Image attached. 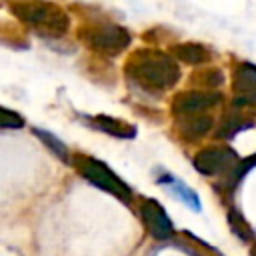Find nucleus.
Instances as JSON below:
<instances>
[{"label": "nucleus", "instance_id": "nucleus-1", "mask_svg": "<svg viewBox=\"0 0 256 256\" xmlns=\"http://www.w3.org/2000/svg\"><path fill=\"white\" fill-rule=\"evenodd\" d=\"M126 72L142 88L166 90L180 80V68L172 56L158 50H138L126 64Z\"/></svg>", "mask_w": 256, "mask_h": 256}, {"label": "nucleus", "instance_id": "nucleus-2", "mask_svg": "<svg viewBox=\"0 0 256 256\" xmlns=\"http://www.w3.org/2000/svg\"><path fill=\"white\" fill-rule=\"evenodd\" d=\"M12 12L18 20L46 38H60L70 26L68 14L58 4L50 2H14Z\"/></svg>", "mask_w": 256, "mask_h": 256}, {"label": "nucleus", "instance_id": "nucleus-3", "mask_svg": "<svg viewBox=\"0 0 256 256\" xmlns=\"http://www.w3.org/2000/svg\"><path fill=\"white\" fill-rule=\"evenodd\" d=\"M72 162H74L76 170H78L88 182H92L96 188H100V190H104V192H108V194L120 198L122 202H130L132 192H130L128 184H126L122 178H118L104 162H100V160H96V158H92V156H82V154L74 156Z\"/></svg>", "mask_w": 256, "mask_h": 256}, {"label": "nucleus", "instance_id": "nucleus-4", "mask_svg": "<svg viewBox=\"0 0 256 256\" xmlns=\"http://www.w3.org/2000/svg\"><path fill=\"white\" fill-rule=\"evenodd\" d=\"M82 42L98 52V54H106V56H116L122 50L128 48L130 44V34L126 28L118 26V24H98V26H88L80 32Z\"/></svg>", "mask_w": 256, "mask_h": 256}, {"label": "nucleus", "instance_id": "nucleus-5", "mask_svg": "<svg viewBox=\"0 0 256 256\" xmlns=\"http://www.w3.org/2000/svg\"><path fill=\"white\" fill-rule=\"evenodd\" d=\"M236 160L238 158H236L234 150H230L226 146H210L196 154L194 168L200 174L214 176V174H224L226 170H232L236 166Z\"/></svg>", "mask_w": 256, "mask_h": 256}, {"label": "nucleus", "instance_id": "nucleus-6", "mask_svg": "<svg viewBox=\"0 0 256 256\" xmlns=\"http://www.w3.org/2000/svg\"><path fill=\"white\" fill-rule=\"evenodd\" d=\"M220 100H222V96L216 90H188V92H180V94L174 96L172 112L178 114V116L198 114L202 110H208V108L216 106Z\"/></svg>", "mask_w": 256, "mask_h": 256}, {"label": "nucleus", "instance_id": "nucleus-7", "mask_svg": "<svg viewBox=\"0 0 256 256\" xmlns=\"http://www.w3.org/2000/svg\"><path fill=\"white\" fill-rule=\"evenodd\" d=\"M140 216L150 232L152 238L156 240H168L174 236V226L166 214V210L156 202V200H142L140 204Z\"/></svg>", "mask_w": 256, "mask_h": 256}, {"label": "nucleus", "instance_id": "nucleus-8", "mask_svg": "<svg viewBox=\"0 0 256 256\" xmlns=\"http://www.w3.org/2000/svg\"><path fill=\"white\" fill-rule=\"evenodd\" d=\"M212 124L214 120L206 114H184L178 122V130L184 138L188 140H194V138H202L206 136L210 130H212Z\"/></svg>", "mask_w": 256, "mask_h": 256}, {"label": "nucleus", "instance_id": "nucleus-9", "mask_svg": "<svg viewBox=\"0 0 256 256\" xmlns=\"http://www.w3.org/2000/svg\"><path fill=\"white\" fill-rule=\"evenodd\" d=\"M90 124L96 128V130H102L110 136H116V138H134L136 136V126L124 122V120H118V118H112V116H92L90 118Z\"/></svg>", "mask_w": 256, "mask_h": 256}, {"label": "nucleus", "instance_id": "nucleus-10", "mask_svg": "<svg viewBox=\"0 0 256 256\" xmlns=\"http://www.w3.org/2000/svg\"><path fill=\"white\" fill-rule=\"evenodd\" d=\"M168 52H170V56L178 58L180 62H184V64H192V66H196V64H204V62L210 60V52H208L202 44H196V42L174 44V46H170Z\"/></svg>", "mask_w": 256, "mask_h": 256}, {"label": "nucleus", "instance_id": "nucleus-11", "mask_svg": "<svg viewBox=\"0 0 256 256\" xmlns=\"http://www.w3.org/2000/svg\"><path fill=\"white\" fill-rule=\"evenodd\" d=\"M232 86L238 94H248L256 92V66L250 62H242L234 70V80Z\"/></svg>", "mask_w": 256, "mask_h": 256}, {"label": "nucleus", "instance_id": "nucleus-12", "mask_svg": "<svg viewBox=\"0 0 256 256\" xmlns=\"http://www.w3.org/2000/svg\"><path fill=\"white\" fill-rule=\"evenodd\" d=\"M250 126H252L250 120H246L242 114L232 112V114H224V116L220 118V122H218L214 134H216L218 138H232L234 134H238L240 130L250 128Z\"/></svg>", "mask_w": 256, "mask_h": 256}, {"label": "nucleus", "instance_id": "nucleus-13", "mask_svg": "<svg viewBox=\"0 0 256 256\" xmlns=\"http://www.w3.org/2000/svg\"><path fill=\"white\" fill-rule=\"evenodd\" d=\"M34 134L46 144V146H50V150L58 156V158H62V160H68V148L56 138V136H52L50 132H46V130H40V128H34Z\"/></svg>", "mask_w": 256, "mask_h": 256}, {"label": "nucleus", "instance_id": "nucleus-14", "mask_svg": "<svg viewBox=\"0 0 256 256\" xmlns=\"http://www.w3.org/2000/svg\"><path fill=\"white\" fill-rule=\"evenodd\" d=\"M228 222H230V226H232V232H236L242 240H250V238H252V228L248 226V222H246L236 210H230Z\"/></svg>", "mask_w": 256, "mask_h": 256}, {"label": "nucleus", "instance_id": "nucleus-15", "mask_svg": "<svg viewBox=\"0 0 256 256\" xmlns=\"http://www.w3.org/2000/svg\"><path fill=\"white\" fill-rule=\"evenodd\" d=\"M170 188H172V192H176V194L182 198V202H186L190 208L200 210V202H198V196H196L194 190H190L188 186H184L182 182H176V180L170 184Z\"/></svg>", "mask_w": 256, "mask_h": 256}, {"label": "nucleus", "instance_id": "nucleus-16", "mask_svg": "<svg viewBox=\"0 0 256 256\" xmlns=\"http://www.w3.org/2000/svg\"><path fill=\"white\" fill-rule=\"evenodd\" d=\"M22 126H24V118L18 112L0 106V128H22Z\"/></svg>", "mask_w": 256, "mask_h": 256}, {"label": "nucleus", "instance_id": "nucleus-17", "mask_svg": "<svg viewBox=\"0 0 256 256\" xmlns=\"http://www.w3.org/2000/svg\"><path fill=\"white\" fill-rule=\"evenodd\" d=\"M196 80H200L208 88H216L218 84H222V74H220V70H206V72H202V78L196 76Z\"/></svg>", "mask_w": 256, "mask_h": 256}, {"label": "nucleus", "instance_id": "nucleus-18", "mask_svg": "<svg viewBox=\"0 0 256 256\" xmlns=\"http://www.w3.org/2000/svg\"><path fill=\"white\" fill-rule=\"evenodd\" d=\"M234 106H256V92H248V94H238L234 100Z\"/></svg>", "mask_w": 256, "mask_h": 256}]
</instances>
